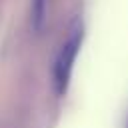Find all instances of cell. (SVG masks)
Returning <instances> with one entry per match:
<instances>
[{
  "instance_id": "1",
  "label": "cell",
  "mask_w": 128,
  "mask_h": 128,
  "mask_svg": "<svg viewBox=\"0 0 128 128\" xmlns=\"http://www.w3.org/2000/svg\"><path fill=\"white\" fill-rule=\"evenodd\" d=\"M80 42H82V28L76 26L70 32L68 40L62 44L58 58H56V64H54V84H56L58 94H62L68 86V80H70V74L74 68V60H76L78 50H80Z\"/></svg>"
},
{
  "instance_id": "2",
  "label": "cell",
  "mask_w": 128,
  "mask_h": 128,
  "mask_svg": "<svg viewBox=\"0 0 128 128\" xmlns=\"http://www.w3.org/2000/svg\"><path fill=\"white\" fill-rule=\"evenodd\" d=\"M44 10H46V0H34L32 2V24H34V28L42 26Z\"/></svg>"
}]
</instances>
